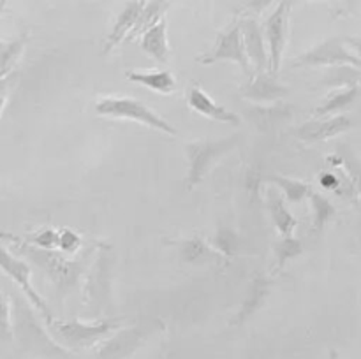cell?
<instances>
[{
	"instance_id": "1",
	"label": "cell",
	"mask_w": 361,
	"mask_h": 359,
	"mask_svg": "<svg viewBox=\"0 0 361 359\" xmlns=\"http://www.w3.org/2000/svg\"><path fill=\"white\" fill-rule=\"evenodd\" d=\"M95 111L102 116H109V118L116 120H130V122H137L145 127L164 132L168 136H176V129L166 118L148 108L145 102L137 101L133 97H118V95H108V97L99 99L95 104Z\"/></svg>"
},
{
	"instance_id": "2",
	"label": "cell",
	"mask_w": 361,
	"mask_h": 359,
	"mask_svg": "<svg viewBox=\"0 0 361 359\" xmlns=\"http://www.w3.org/2000/svg\"><path fill=\"white\" fill-rule=\"evenodd\" d=\"M238 143V137L231 136L226 139L219 141H196V143H189L185 146L187 158H189V171H187V187L194 189L203 182L204 176L212 169V165L224 157L228 151Z\"/></svg>"
},
{
	"instance_id": "3",
	"label": "cell",
	"mask_w": 361,
	"mask_h": 359,
	"mask_svg": "<svg viewBox=\"0 0 361 359\" xmlns=\"http://www.w3.org/2000/svg\"><path fill=\"white\" fill-rule=\"evenodd\" d=\"M201 63H215V62H235L238 63L245 74H252L254 67L247 55L245 44H243L242 25L235 21L229 25L224 32H221L215 41L214 48L207 56H201Z\"/></svg>"
},
{
	"instance_id": "4",
	"label": "cell",
	"mask_w": 361,
	"mask_h": 359,
	"mask_svg": "<svg viewBox=\"0 0 361 359\" xmlns=\"http://www.w3.org/2000/svg\"><path fill=\"white\" fill-rule=\"evenodd\" d=\"M293 0H281L275 7L274 13L268 16L267 23L263 25L264 35L268 39L270 48V73L277 74L282 65L286 46L289 41V21H291Z\"/></svg>"
},
{
	"instance_id": "5",
	"label": "cell",
	"mask_w": 361,
	"mask_h": 359,
	"mask_svg": "<svg viewBox=\"0 0 361 359\" xmlns=\"http://www.w3.org/2000/svg\"><path fill=\"white\" fill-rule=\"evenodd\" d=\"M120 320H102L97 324H81V322H60V320H49L48 326L53 333L66 341L71 347L85 348L94 345L101 338L108 336L113 329H118Z\"/></svg>"
},
{
	"instance_id": "6",
	"label": "cell",
	"mask_w": 361,
	"mask_h": 359,
	"mask_svg": "<svg viewBox=\"0 0 361 359\" xmlns=\"http://www.w3.org/2000/svg\"><path fill=\"white\" fill-rule=\"evenodd\" d=\"M0 270L25 292V296L28 298V301L37 308V312L41 313L46 319V322L51 320V312H49L48 305H46L44 299L39 296V292L32 287V270L25 260L14 257L9 250L6 248L2 241H0Z\"/></svg>"
},
{
	"instance_id": "7",
	"label": "cell",
	"mask_w": 361,
	"mask_h": 359,
	"mask_svg": "<svg viewBox=\"0 0 361 359\" xmlns=\"http://www.w3.org/2000/svg\"><path fill=\"white\" fill-rule=\"evenodd\" d=\"M295 67H317V65H361L360 58L353 55L348 48H345L344 41L338 37L328 39V41L321 42L316 48L310 51L303 53V55L296 56Z\"/></svg>"
},
{
	"instance_id": "8",
	"label": "cell",
	"mask_w": 361,
	"mask_h": 359,
	"mask_svg": "<svg viewBox=\"0 0 361 359\" xmlns=\"http://www.w3.org/2000/svg\"><path fill=\"white\" fill-rule=\"evenodd\" d=\"M242 35L245 44L247 55L254 67V73H264L270 70V56L264 51V30L263 25L254 16H245L242 21Z\"/></svg>"
},
{
	"instance_id": "9",
	"label": "cell",
	"mask_w": 361,
	"mask_h": 359,
	"mask_svg": "<svg viewBox=\"0 0 361 359\" xmlns=\"http://www.w3.org/2000/svg\"><path fill=\"white\" fill-rule=\"evenodd\" d=\"M349 127H351V120L348 116H321L298 127L295 130V136L305 143H317V141H326L345 132Z\"/></svg>"
},
{
	"instance_id": "10",
	"label": "cell",
	"mask_w": 361,
	"mask_h": 359,
	"mask_svg": "<svg viewBox=\"0 0 361 359\" xmlns=\"http://www.w3.org/2000/svg\"><path fill=\"white\" fill-rule=\"evenodd\" d=\"M274 76L275 74H271L270 70L256 73L250 83L242 88V95L256 104H274L281 101L288 94V88L279 83Z\"/></svg>"
},
{
	"instance_id": "11",
	"label": "cell",
	"mask_w": 361,
	"mask_h": 359,
	"mask_svg": "<svg viewBox=\"0 0 361 359\" xmlns=\"http://www.w3.org/2000/svg\"><path fill=\"white\" fill-rule=\"evenodd\" d=\"M187 104H189L190 109L197 111L200 115L207 116V118L215 120V122L222 123H231V125H238L240 116L235 115L233 111L226 109L224 106L217 104L207 92L201 87H192L187 94Z\"/></svg>"
},
{
	"instance_id": "12",
	"label": "cell",
	"mask_w": 361,
	"mask_h": 359,
	"mask_svg": "<svg viewBox=\"0 0 361 359\" xmlns=\"http://www.w3.org/2000/svg\"><path fill=\"white\" fill-rule=\"evenodd\" d=\"M145 2H147V0H129V2L126 4V7H123L122 13L118 14L115 25H113V30L109 32L108 39H106L104 53H109L111 49H115L120 42L126 41L129 32L133 30L134 25H136L141 11H143Z\"/></svg>"
},
{
	"instance_id": "13",
	"label": "cell",
	"mask_w": 361,
	"mask_h": 359,
	"mask_svg": "<svg viewBox=\"0 0 361 359\" xmlns=\"http://www.w3.org/2000/svg\"><path fill=\"white\" fill-rule=\"evenodd\" d=\"M140 44L147 55L157 60L159 63H166L169 60V44H168V25L166 20H159L157 23L152 25L148 30L140 35Z\"/></svg>"
},
{
	"instance_id": "14",
	"label": "cell",
	"mask_w": 361,
	"mask_h": 359,
	"mask_svg": "<svg viewBox=\"0 0 361 359\" xmlns=\"http://www.w3.org/2000/svg\"><path fill=\"white\" fill-rule=\"evenodd\" d=\"M127 80L133 83L143 84L148 90L157 94L169 95L176 90V80L171 70L166 69H150V70H127Z\"/></svg>"
},
{
	"instance_id": "15",
	"label": "cell",
	"mask_w": 361,
	"mask_h": 359,
	"mask_svg": "<svg viewBox=\"0 0 361 359\" xmlns=\"http://www.w3.org/2000/svg\"><path fill=\"white\" fill-rule=\"evenodd\" d=\"M169 4H171V0H150V2H145V7L143 11H141L140 18H137L136 25H134V28L129 32V35H127L123 42L136 41L145 30H148V28H150L152 25L157 23L159 20H162L166 11H168Z\"/></svg>"
},
{
	"instance_id": "16",
	"label": "cell",
	"mask_w": 361,
	"mask_h": 359,
	"mask_svg": "<svg viewBox=\"0 0 361 359\" xmlns=\"http://www.w3.org/2000/svg\"><path fill=\"white\" fill-rule=\"evenodd\" d=\"M27 42L28 34H21L20 37L11 39V41H0V77L14 73V67L20 62Z\"/></svg>"
},
{
	"instance_id": "17",
	"label": "cell",
	"mask_w": 361,
	"mask_h": 359,
	"mask_svg": "<svg viewBox=\"0 0 361 359\" xmlns=\"http://www.w3.org/2000/svg\"><path fill=\"white\" fill-rule=\"evenodd\" d=\"M268 210H270V217L274 220L275 227L279 229L282 236H291L295 227L298 225V220L291 215V211L286 208L284 199L279 194L271 192L268 196Z\"/></svg>"
},
{
	"instance_id": "18",
	"label": "cell",
	"mask_w": 361,
	"mask_h": 359,
	"mask_svg": "<svg viewBox=\"0 0 361 359\" xmlns=\"http://www.w3.org/2000/svg\"><path fill=\"white\" fill-rule=\"evenodd\" d=\"M361 95V88L356 87V84H351V87L344 88L342 92H338V94H335L334 97L328 99L324 104H321L319 108L314 111V116L316 118H321V116H331L335 115V113H338L341 109L348 108V106H351L353 102L356 101Z\"/></svg>"
},
{
	"instance_id": "19",
	"label": "cell",
	"mask_w": 361,
	"mask_h": 359,
	"mask_svg": "<svg viewBox=\"0 0 361 359\" xmlns=\"http://www.w3.org/2000/svg\"><path fill=\"white\" fill-rule=\"evenodd\" d=\"M271 183L279 185V189H282V192L286 194L291 203H302L307 196H310V185L309 183H303L300 180H293V178H286V176H277V175H271L270 178Z\"/></svg>"
},
{
	"instance_id": "20",
	"label": "cell",
	"mask_w": 361,
	"mask_h": 359,
	"mask_svg": "<svg viewBox=\"0 0 361 359\" xmlns=\"http://www.w3.org/2000/svg\"><path fill=\"white\" fill-rule=\"evenodd\" d=\"M314 210V231H321L330 218L335 217V208L330 201L317 192H310Z\"/></svg>"
},
{
	"instance_id": "21",
	"label": "cell",
	"mask_w": 361,
	"mask_h": 359,
	"mask_svg": "<svg viewBox=\"0 0 361 359\" xmlns=\"http://www.w3.org/2000/svg\"><path fill=\"white\" fill-rule=\"evenodd\" d=\"M302 253V243L295 239L293 236H282L281 241L277 243V257H279V270L286 264V260Z\"/></svg>"
},
{
	"instance_id": "22",
	"label": "cell",
	"mask_w": 361,
	"mask_h": 359,
	"mask_svg": "<svg viewBox=\"0 0 361 359\" xmlns=\"http://www.w3.org/2000/svg\"><path fill=\"white\" fill-rule=\"evenodd\" d=\"M27 243L39 246V248L51 250L59 246V231H55V229H42V231L28 236Z\"/></svg>"
},
{
	"instance_id": "23",
	"label": "cell",
	"mask_w": 361,
	"mask_h": 359,
	"mask_svg": "<svg viewBox=\"0 0 361 359\" xmlns=\"http://www.w3.org/2000/svg\"><path fill=\"white\" fill-rule=\"evenodd\" d=\"M0 338H13V324H11V301L6 294L0 292Z\"/></svg>"
},
{
	"instance_id": "24",
	"label": "cell",
	"mask_w": 361,
	"mask_h": 359,
	"mask_svg": "<svg viewBox=\"0 0 361 359\" xmlns=\"http://www.w3.org/2000/svg\"><path fill=\"white\" fill-rule=\"evenodd\" d=\"M81 246V238L80 234H76L71 229H62L59 231V248L63 250L67 253H74L76 250H80Z\"/></svg>"
},
{
	"instance_id": "25",
	"label": "cell",
	"mask_w": 361,
	"mask_h": 359,
	"mask_svg": "<svg viewBox=\"0 0 361 359\" xmlns=\"http://www.w3.org/2000/svg\"><path fill=\"white\" fill-rule=\"evenodd\" d=\"M341 158H342V164H344L345 169H348L349 176H351L355 189H358L361 192V162L351 153V151L345 155H342Z\"/></svg>"
},
{
	"instance_id": "26",
	"label": "cell",
	"mask_w": 361,
	"mask_h": 359,
	"mask_svg": "<svg viewBox=\"0 0 361 359\" xmlns=\"http://www.w3.org/2000/svg\"><path fill=\"white\" fill-rule=\"evenodd\" d=\"M16 77H18L16 73H11L7 74V76L0 77V115H2L4 108H6L7 99H9L11 95V90H13L14 83H16Z\"/></svg>"
},
{
	"instance_id": "27",
	"label": "cell",
	"mask_w": 361,
	"mask_h": 359,
	"mask_svg": "<svg viewBox=\"0 0 361 359\" xmlns=\"http://www.w3.org/2000/svg\"><path fill=\"white\" fill-rule=\"evenodd\" d=\"M279 2H281V0H249V2L245 4V7H243V13H245L247 16H256V14L263 13L267 7Z\"/></svg>"
},
{
	"instance_id": "28",
	"label": "cell",
	"mask_w": 361,
	"mask_h": 359,
	"mask_svg": "<svg viewBox=\"0 0 361 359\" xmlns=\"http://www.w3.org/2000/svg\"><path fill=\"white\" fill-rule=\"evenodd\" d=\"M338 183H341V178H338L337 175H334V172H323V175H321V185H323L324 189L335 190L338 189Z\"/></svg>"
},
{
	"instance_id": "29",
	"label": "cell",
	"mask_w": 361,
	"mask_h": 359,
	"mask_svg": "<svg viewBox=\"0 0 361 359\" xmlns=\"http://www.w3.org/2000/svg\"><path fill=\"white\" fill-rule=\"evenodd\" d=\"M7 11V0H0V16Z\"/></svg>"
},
{
	"instance_id": "30",
	"label": "cell",
	"mask_w": 361,
	"mask_h": 359,
	"mask_svg": "<svg viewBox=\"0 0 361 359\" xmlns=\"http://www.w3.org/2000/svg\"><path fill=\"white\" fill-rule=\"evenodd\" d=\"M355 2H358V0H348V4H345V6L353 7V6H355Z\"/></svg>"
}]
</instances>
